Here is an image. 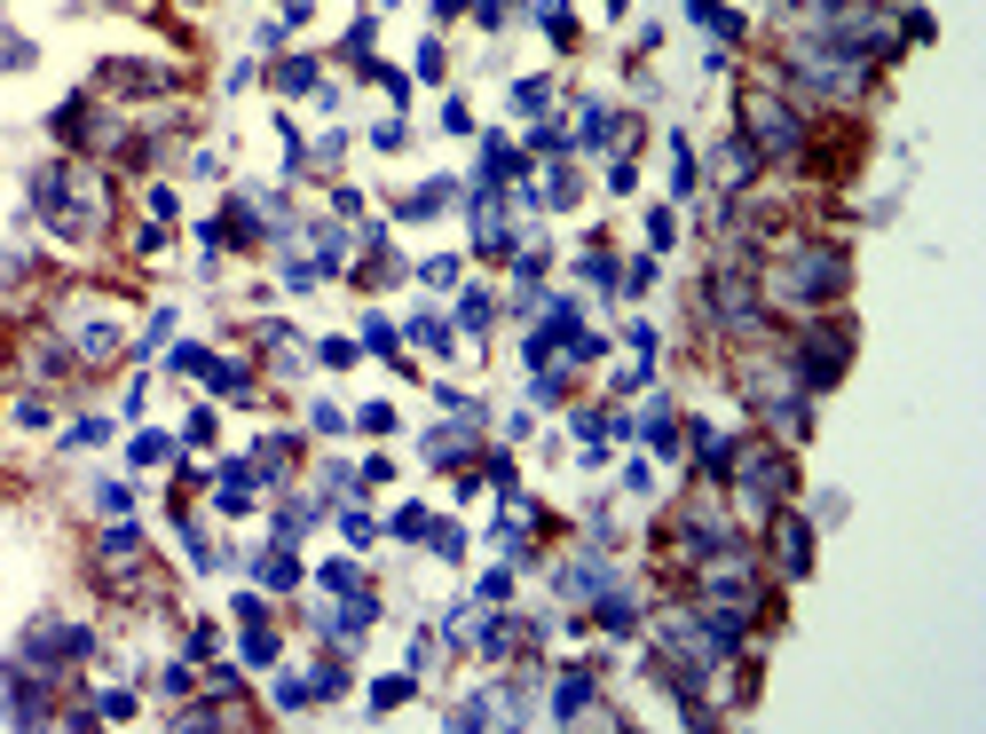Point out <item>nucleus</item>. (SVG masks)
Listing matches in <instances>:
<instances>
[{"mask_svg": "<svg viewBox=\"0 0 986 734\" xmlns=\"http://www.w3.org/2000/svg\"><path fill=\"white\" fill-rule=\"evenodd\" d=\"M529 150H553V158H561V150H569V135H561V127L545 119V127H536V135H529Z\"/></svg>", "mask_w": 986, "mask_h": 734, "instance_id": "obj_37", "label": "nucleus"}, {"mask_svg": "<svg viewBox=\"0 0 986 734\" xmlns=\"http://www.w3.org/2000/svg\"><path fill=\"white\" fill-rule=\"evenodd\" d=\"M640 434H648V450H663V458H671V450H679V411H671V403H648Z\"/></svg>", "mask_w": 986, "mask_h": 734, "instance_id": "obj_13", "label": "nucleus"}, {"mask_svg": "<svg viewBox=\"0 0 986 734\" xmlns=\"http://www.w3.org/2000/svg\"><path fill=\"white\" fill-rule=\"evenodd\" d=\"M127 458H135V467H166V458H174V434H158V427H142V434L127 442Z\"/></svg>", "mask_w": 986, "mask_h": 734, "instance_id": "obj_15", "label": "nucleus"}, {"mask_svg": "<svg viewBox=\"0 0 986 734\" xmlns=\"http://www.w3.org/2000/svg\"><path fill=\"white\" fill-rule=\"evenodd\" d=\"M702 309L719 316L727 332H758V316H766V293H758V285L742 277L734 261H719V268H710V277H702Z\"/></svg>", "mask_w": 986, "mask_h": 734, "instance_id": "obj_5", "label": "nucleus"}, {"mask_svg": "<svg viewBox=\"0 0 986 734\" xmlns=\"http://www.w3.org/2000/svg\"><path fill=\"white\" fill-rule=\"evenodd\" d=\"M474 450H482L474 427H434V434H426V458H434V467H466Z\"/></svg>", "mask_w": 986, "mask_h": 734, "instance_id": "obj_9", "label": "nucleus"}, {"mask_svg": "<svg viewBox=\"0 0 986 734\" xmlns=\"http://www.w3.org/2000/svg\"><path fill=\"white\" fill-rule=\"evenodd\" d=\"M245 664H277V632L268 624H245Z\"/></svg>", "mask_w": 986, "mask_h": 734, "instance_id": "obj_24", "label": "nucleus"}, {"mask_svg": "<svg viewBox=\"0 0 986 734\" xmlns=\"http://www.w3.org/2000/svg\"><path fill=\"white\" fill-rule=\"evenodd\" d=\"M387 529H395V537H426V506H403Z\"/></svg>", "mask_w": 986, "mask_h": 734, "instance_id": "obj_33", "label": "nucleus"}, {"mask_svg": "<svg viewBox=\"0 0 986 734\" xmlns=\"http://www.w3.org/2000/svg\"><path fill=\"white\" fill-rule=\"evenodd\" d=\"M324 585L332 593H364V569H355V561H324Z\"/></svg>", "mask_w": 986, "mask_h": 734, "instance_id": "obj_27", "label": "nucleus"}, {"mask_svg": "<svg viewBox=\"0 0 986 734\" xmlns=\"http://www.w3.org/2000/svg\"><path fill=\"white\" fill-rule=\"evenodd\" d=\"M96 513H111V521H119V513H135V498H127V482H96Z\"/></svg>", "mask_w": 986, "mask_h": 734, "instance_id": "obj_26", "label": "nucleus"}, {"mask_svg": "<svg viewBox=\"0 0 986 734\" xmlns=\"http://www.w3.org/2000/svg\"><path fill=\"white\" fill-rule=\"evenodd\" d=\"M781 87L789 96H814V104H860L868 96V56L837 48V40H789V63H781Z\"/></svg>", "mask_w": 986, "mask_h": 734, "instance_id": "obj_2", "label": "nucleus"}, {"mask_svg": "<svg viewBox=\"0 0 986 734\" xmlns=\"http://www.w3.org/2000/svg\"><path fill=\"white\" fill-rule=\"evenodd\" d=\"M96 718H135V695H127V687H111V695L96 703Z\"/></svg>", "mask_w": 986, "mask_h": 734, "instance_id": "obj_34", "label": "nucleus"}, {"mask_svg": "<svg viewBox=\"0 0 986 734\" xmlns=\"http://www.w3.org/2000/svg\"><path fill=\"white\" fill-rule=\"evenodd\" d=\"M592 672H561V687H553V718H592Z\"/></svg>", "mask_w": 986, "mask_h": 734, "instance_id": "obj_10", "label": "nucleus"}, {"mask_svg": "<svg viewBox=\"0 0 986 734\" xmlns=\"http://www.w3.org/2000/svg\"><path fill=\"white\" fill-rule=\"evenodd\" d=\"M845 285H852L845 245H789V253L766 268V293H773V301H789V309H829Z\"/></svg>", "mask_w": 986, "mask_h": 734, "instance_id": "obj_3", "label": "nucleus"}, {"mask_svg": "<svg viewBox=\"0 0 986 734\" xmlns=\"http://www.w3.org/2000/svg\"><path fill=\"white\" fill-rule=\"evenodd\" d=\"M600 9H608V17H623V0H600Z\"/></svg>", "mask_w": 986, "mask_h": 734, "instance_id": "obj_39", "label": "nucleus"}, {"mask_svg": "<svg viewBox=\"0 0 986 734\" xmlns=\"http://www.w3.org/2000/svg\"><path fill=\"white\" fill-rule=\"evenodd\" d=\"M32 214H40L56 237L87 245V237H103V222H111V190H103V174H96V166L56 158V166L32 174Z\"/></svg>", "mask_w": 986, "mask_h": 734, "instance_id": "obj_1", "label": "nucleus"}, {"mask_svg": "<svg viewBox=\"0 0 986 734\" xmlns=\"http://www.w3.org/2000/svg\"><path fill=\"white\" fill-rule=\"evenodd\" d=\"M364 348H379V355H395V324H387V316H364Z\"/></svg>", "mask_w": 986, "mask_h": 734, "instance_id": "obj_30", "label": "nucleus"}, {"mask_svg": "<svg viewBox=\"0 0 986 734\" xmlns=\"http://www.w3.org/2000/svg\"><path fill=\"white\" fill-rule=\"evenodd\" d=\"M536 198H545V206H576L584 190H576V174H569V166H553V174H545V190H536Z\"/></svg>", "mask_w": 986, "mask_h": 734, "instance_id": "obj_20", "label": "nucleus"}, {"mask_svg": "<svg viewBox=\"0 0 986 734\" xmlns=\"http://www.w3.org/2000/svg\"><path fill=\"white\" fill-rule=\"evenodd\" d=\"M742 143L758 158H797L805 150V111L773 87H742Z\"/></svg>", "mask_w": 986, "mask_h": 734, "instance_id": "obj_4", "label": "nucleus"}, {"mask_svg": "<svg viewBox=\"0 0 986 734\" xmlns=\"http://www.w3.org/2000/svg\"><path fill=\"white\" fill-rule=\"evenodd\" d=\"M198 9H206V0H198Z\"/></svg>", "mask_w": 986, "mask_h": 734, "instance_id": "obj_40", "label": "nucleus"}, {"mask_svg": "<svg viewBox=\"0 0 986 734\" xmlns=\"http://www.w3.org/2000/svg\"><path fill=\"white\" fill-rule=\"evenodd\" d=\"M32 63V40H17V32H0V71H24Z\"/></svg>", "mask_w": 986, "mask_h": 734, "instance_id": "obj_29", "label": "nucleus"}, {"mask_svg": "<svg viewBox=\"0 0 986 734\" xmlns=\"http://www.w3.org/2000/svg\"><path fill=\"white\" fill-rule=\"evenodd\" d=\"M411 340H418V348H451V324H442L434 309H418V316H411Z\"/></svg>", "mask_w": 986, "mask_h": 734, "instance_id": "obj_22", "label": "nucleus"}, {"mask_svg": "<svg viewBox=\"0 0 986 734\" xmlns=\"http://www.w3.org/2000/svg\"><path fill=\"white\" fill-rule=\"evenodd\" d=\"M671 237H679V222H671V214L655 206V214H648V245H671Z\"/></svg>", "mask_w": 986, "mask_h": 734, "instance_id": "obj_38", "label": "nucleus"}, {"mask_svg": "<svg viewBox=\"0 0 986 734\" xmlns=\"http://www.w3.org/2000/svg\"><path fill=\"white\" fill-rule=\"evenodd\" d=\"M687 434H694L702 474H719V482H727V467H734V434H719V427H687Z\"/></svg>", "mask_w": 986, "mask_h": 734, "instance_id": "obj_11", "label": "nucleus"}, {"mask_svg": "<svg viewBox=\"0 0 986 734\" xmlns=\"http://www.w3.org/2000/svg\"><path fill=\"white\" fill-rule=\"evenodd\" d=\"M687 190H694V150L671 135V198H687Z\"/></svg>", "mask_w": 986, "mask_h": 734, "instance_id": "obj_21", "label": "nucleus"}, {"mask_svg": "<svg viewBox=\"0 0 986 734\" xmlns=\"http://www.w3.org/2000/svg\"><path fill=\"white\" fill-rule=\"evenodd\" d=\"M426 537H434V554H451V561L466 554V529L459 521H426Z\"/></svg>", "mask_w": 986, "mask_h": 734, "instance_id": "obj_25", "label": "nucleus"}, {"mask_svg": "<svg viewBox=\"0 0 986 734\" xmlns=\"http://www.w3.org/2000/svg\"><path fill=\"white\" fill-rule=\"evenodd\" d=\"M63 340H71L79 363H111V355L127 348V324H119V309H103V301H71V309H63Z\"/></svg>", "mask_w": 986, "mask_h": 734, "instance_id": "obj_6", "label": "nucleus"}, {"mask_svg": "<svg viewBox=\"0 0 986 734\" xmlns=\"http://www.w3.org/2000/svg\"><path fill=\"white\" fill-rule=\"evenodd\" d=\"M277 87H285V96H308V87H316V56H293V63H277Z\"/></svg>", "mask_w": 986, "mask_h": 734, "instance_id": "obj_16", "label": "nucleus"}, {"mask_svg": "<svg viewBox=\"0 0 986 734\" xmlns=\"http://www.w3.org/2000/svg\"><path fill=\"white\" fill-rule=\"evenodd\" d=\"M253 577H260L268 593H293V585H300V554H293L285 537H277V545H268V554L253 561Z\"/></svg>", "mask_w": 986, "mask_h": 734, "instance_id": "obj_8", "label": "nucleus"}, {"mask_svg": "<svg viewBox=\"0 0 986 734\" xmlns=\"http://www.w3.org/2000/svg\"><path fill=\"white\" fill-rule=\"evenodd\" d=\"M490 316H497V301H490V293L474 285V293L459 301V324H466V332H490Z\"/></svg>", "mask_w": 986, "mask_h": 734, "instance_id": "obj_17", "label": "nucleus"}, {"mask_svg": "<svg viewBox=\"0 0 986 734\" xmlns=\"http://www.w3.org/2000/svg\"><path fill=\"white\" fill-rule=\"evenodd\" d=\"M553 104V79H513V111H545Z\"/></svg>", "mask_w": 986, "mask_h": 734, "instance_id": "obj_23", "label": "nucleus"}, {"mask_svg": "<svg viewBox=\"0 0 986 734\" xmlns=\"http://www.w3.org/2000/svg\"><path fill=\"white\" fill-rule=\"evenodd\" d=\"M584 277H592V285H615V261H608V253H600V245H592V253H584Z\"/></svg>", "mask_w": 986, "mask_h": 734, "instance_id": "obj_35", "label": "nucleus"}, {"mask_svg": "<svg viewBox=\"0 0 986 734\" xmlns=\"http://www.w3.org/2000/svg\"><path fill=\"white\" fill-rule=\"evenodd\" d=\"M592 600H600V632H615V639H632V624H640V600H632V593L615 585V593H592Z\"/></svg>", "mask_w": 986, "mask_h": 734, "instance_id": "obj_12", "label": "nucleus"}, {"mask_svg": "<svg viewBox=\"0 0 986 734\" xmlns=\"http://www.w3.org/2000/svg\"><path fill=\"white\" fill-rule=\"evenodd\" d=\"M96 442H111V427H103V419H79V427H71V450H96Z\"/></svg>", "mask_w": 986, "mask_h": 734, "instance_id": "obj_31", "label": "nucleus"}, {"mask_svg": "<svg viewBox=\"0 0 986 734\" xmlns=\"http://www.w3.org/2000/svg\"><path fill=\"white\" fill-rule=\"evenodd\" d=\"M339 529H347V545H372V529H379V521H372L364 506H347V513H339Z\"/></svg>", "mask_w": 986, "mask_h": 734, "instance_id": "obj_28", "label": "nucleus"}, {"mask_svg": "<svg viewBox=\"0 0 986 734\" xmlns=\"http://www.w3.org/2000/svg\"><path fill=\"white\" fill-rule=\"evenodd\" d=\"M766 521H773V561H781V577H814V521L789 513V506H773Z\"/></svg>", "mask_w": 986, "mask_h": 734, "instance_id": "obj_7", "label": "nucleus"}, {"mask_svg": "<svg viewBox=\"0 0 986 734\" xmlns=\"http://www.w3.org/2000/svg\"><path fill=\"white\" fill-rule=\"evenodd\" d=\"M451 190H459V182H426V190H411L395 214H403V222H426V214H442V206H451Z\"/></svg>", "mask_w": 986, "mask_h": 734, "instance_id": "obj_14", "label": "nucleus"}, {"mask_svg": "<svg viewBox=\"0 0 986 734\" xmlns=\"http://www.w3.org/2000/svg\"><path fill=\"white\" fill-rule=\"evenodd\" d=\"M355 427H364V434H387V427H395V411H387V403H364V411H355Z\"/></svg>", "mask_w": 986, "mask_h": 734, "instance_id": "obj_32", "label": "nucleus"}, {"mask_svg": "<svg viewBox=\"0 0 986 734\" xmlns=\"http://www.w3.org/2000/svg\"><path fill=\"white\" fill-rule=\"evenodd\" d=\"M308 703H316V679L285 672V679H277V711H308Z\"/></svg>", "mask_w": 986, "mask_h": 734, "instance_id": "obj_18", "label": "nucleus"}, {"mask_svg": "<svg viewBox=\"0 0 986 734\" xmlns=\"http://www.w3.org/2000/svg\"><path fill=\"white\" fill-rule=\"evenodd\" d=\"M411 695H418V687H411V672H395V679H379V687H372V711H403Z\"/></svg>", "mask_w": 986, "mask_h": 734, "instance_id": "obj_19", "label": "nucleus"}, {"mask_svg": "<svg viewBox=\"0 0 986 734\" xmlns=\"http://www.w3.org/2000/svg\"><path fill=\"white\" fill-rule=\"evenodd\" d=\"M442 127H451V135H474V111H466V104L451 96V104H442Z\"/></svg>", "mask_w": 986, "mask_h": 734, "instance_id": "obj_36", "label": "nucleus"}]
</instances>
